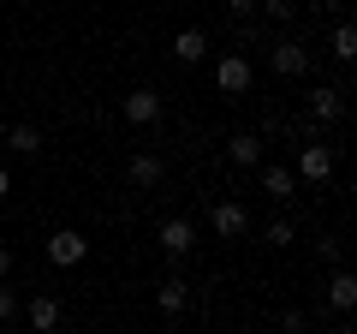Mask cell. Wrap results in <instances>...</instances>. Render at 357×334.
<instances>
[{"instance_id":"obj_1","label":"cell","mask_w":357,"mask_h":334,"mask_svg":"<svg viewBox=\"0 0 357 334\" xmlns=\"http://www.w3.org/2000/svg\"><path fill=\"white\" fill-rule=\"evenodd\" d=\"M268 66H274V78H310L316 54H310V42H298V36H280L274 48H268Z\"/></svg>"},{"instance_id":"obj_2","label":"cell","mask_w":357,"mask_h":334,"mask_svg":"<svg viewBox=\"0 0 357 334\" xmlns=\"http://www.w3.org/2000/svg\"><path fill=\"white\" fill-rule=\"evenodd\" d=\"M333 161H340V155H333V143H304V150H298V180H310V185H321V180H333Z\"/></svg>"},{"instance_id":"obj_3","label":"cell","mask_w":357,"mask_h":334,"mask_svg":"<svg viewBox=\"0 0 357 334\" xmlns=\"http://www.w3.org/2000/svg\"><path fill=\"white\" fill-rule=\"evenodd\" d=\"M250 60H244V54H220L215 60V84H220V96H244L250 90Z\"/></svg>"},{"instance_id":"obj_4","label":"cell","mask_w":357,"mask_h":334,"mask_svg":"<svg viewBox=\"0 0 357 334\" xmlns=\"http://www.w3.org/2000/svg\"><path fill=\"white\" fill-rule=\"evenodd\" d=\"M208 227H215L220 239H238V233L250 227V215H244V203H238V197H220V203L208 209Z\"/></svg>"},{"instance_id":"obj_5","label":"cell","mask_w":357,"mask_h":334,"mask_svg":"<svg viewBox=\"0 0 357 334\" xmlns=\"http://www.w3.org/2000/svg\"><path fill=\"white\" fill-rule=\"evenodd\" d=\"M84 251H89V239L77 227H60L48 239V263H60V269H72V263H84Z\"/></svg>"},{"instance_id":"obj_6","label":"cell","mask_w":357,"mask_h":334,"mask_svg":"<svg viewBox=\"0 0 357 334\" xmlns=\"http://www.w3.org/2000/svg\"><path fill=\"white\" fill-rule=\"evenodd\" d=\"M310 119H316V126H340V119H345V96L340 90H333V84H321V90H310Z\"/></svg>"},{"instance_id":"obj_7","label":"cell","mask_w":357,"mask_h":334,"mask_svg":"<svg viewBox=\"0 0 357 334\" xmlns=\"http://www.w3.org/2000/svg\"><path fill=\"white\" fill-rule=\"evenodd\" d=\"M119 114H126L131 126H155V119H161V96L155 90H131L126 102H119Z\"/></svg>"},{"instance_id":"obj_8","label":"cell","mask_w":357,"mask_h":334,"mask_svg":"<svg viewBox=\"0 0 357 334\" xmlns=\"http://www.w3.org/2000/svg\"><path fill=\"white\" fill-rule=\"evenodd\" d=\"M161 173H167L161 155H131V161H126V180L137 185V191H155V185H161Z\"/></svg>"},{"instance_id":"obj_9","label":"cell","mask_w":357,"mask_h":334,"mask_svg":"<svg viewBox=\"0 0 357 334\" xmlns=\"http://www.w3.org/2000/svg\"><path fill=\"white\" fill-rule=\"evenodd\" d=\"M328 305L333 310H351L357 305V275L345 269V263H333V275H328Z\"/></svg>"},{"instance_id":"obj_10","label":"cell","mask_w":357,"mask_h":334,"mask_svg":"<svg viewBox=\"0 0 357 334\" xmlns=\"http://www.w3.org/2000/svg\"><path fill=\"white\" fill-rule=\"evenodd\" d=\"M262 191L274 197V203H286V197H298V173H292V167H280V161H268L262 167Z\"/></svg>"},{"instance_id":"obj_11","label":"cell","mask_w":357,"mask_h":334,"mask_svg":"<svg viewBox=\"0 0 357 334\" xmlns=\"http://www.w3.org/2000/svg\"><path fill=\"white\" fill-rule=\"evenodd\" d=\"M191 245H197V227H191V221H161V251H167V257H185V251H191Z\"/></svg>"},{"instance_id":"obj_12","label":"cell","mask_w":357,"mask_h":334,"mask_svg":"<svg viewBox=\"0 0 357 334\" xmlns=\"http://www.w3.org/2000/svg\"><path fill=\"white\" fill-rule=\"evenodd\" d=\"M328 54L340 66H351L357 60V30H351V18H340V24H333V36H328Z\"/></svg>"},{"instance_id":"obj_13","label":"cell","mask_w":357,"mask_h":334,"mask_svg":"<svg viewBox=\"0 0 357 334\" xmlns=\"http://www.w3.org/2000/svg\"><path fill=\"white\" fill-rule=\"evenodd\" d=\"M173 54H178L185 66L208 60V36H203V30H178V36H173Z\"/></svg>"},{"instance_id":"obj_14","label":"cell","mask_w":357,"mask_h":334,"mask_svg":"<svg viewBox=\"0 0 357 334\" xmlns=\"http://www.w3.org/2000/svg\"><path fill=\"white\" fill-rule=\"evenodd\" d=\"M24 317H30V328H54V322H60V298L54 293H36L24 305Z\"/></svg>"},{"instance_id":"obj_15","label":"cell","mask_w":357,"mask_h":334,"mask_svg":"<svg viewBox=\"0 0 357 334\" xmlns=\"http://www.w3.org/2000/svg\"><path fill=\"white\" fill-rule=\"evenodd\" d=\"M232 161L238 167H262V138H256V131H238V138H232Z\"/></svg>"},{"instance_id":"obj_16","label":"cell","mask_w":357,"mask_h":334,"mask_svg":"<svg viewBox=\"0 0 357 334\" xmlns=\"http://www.w3.org/2000/svg\"><path fill=\"white\" fill-rule=\"evenodd\" d=\"M185 298H191V293H185V281L173 275V281L155 293V310H161V317H178V310H185Z\"/></svg>"},{"instance_id":"obj_17","label":"cell","mask_w":357,"mask_h":334,"mask_svg":"<svg viewBox=\"0 0 357 334\" xmlns=\"http://www.w3.org/2000/svg\"><path fill=\"white\" fill-rule=\"evenodd\" d=\"M6 150L36 155V150H42V131H36V126H13V131H6Z\"/></svg>"},{"instance_id":"obj_18","label":"cell","mask_w":357,"mask_h":334,"mask_svg":"<svg viewBox=\"0 0 357 334\" xmlns=\"http://www.w3.org/2000/svg\"><path fill=\"white\" fill-rule=\"evenodd\" d=\"M256 6L268 13V24H292V18H298V6H292V0H256Z\"/></svg>"},{"instance_id":"obj_19","label":"cell","mask_w":357,"mask_h":334,"mask_svg":"<svg viewBox=\"0 0 357 334\" xmlns=\"http://www.w3.org/2000/svg\"><path fill=\"white\" fill-rule=\"evenodd\" d=\"M292 239H298V227H292L286 215H280V221H268V245H274V251H280V245H292Z\"/></svg>"},{"instance_id":"obj_20","label":"cell","mask_w":357,"mask_h":334,"mask_svg":"<svg viewBox=\"0 0 357 334\" xmlns=\"http://www.w3.org/2000/svg\"><path fill=\"white\" fill-rule=\"evenodd\" d=\"M316 257H321V263H345V245L328 233V239H316Z\"/></svg>"},{"instance_id":"obj_21","label":"cell","mask_w":357,"mask_h":334,"mask_svg":"<svg viewBox=\"0 0 357 334\" xmlns=\"http://www.w3.org/2000/svg\"><path fill=\"white\" fill-rule=\"evenodd\" d=\"M13 317H18V293L0 281V322H13Z\"/></svg>"},{"instance_id":"obj_22","label":"cell","mask_w":357,"mask_h":334,"mask_svg":"<svg viewBox=\"0 0 357 334\" xmlns=\"http://www.w3.org/2000/svg\"><path fill=\"white\" fill-rule=\"evenodd\" d=\"M227 13H232V18H250V13H256V0H227Z\"/></svg>"},{"instance_id":"obj_23","label":"cell","mask_w":357,"mask_h":334,"mask_svg":"<svg viewBox=\"0 0 357 334\" xmlns=\"http://www.w3.org/2000/svg\"><path fill=\"white\" fill-rule=\"evenodd\" d=\"M6 275H13V251H6V245H0V281H6Z\"/></svg>"},{"instance_id":"obj_24","label":"cell","mask_w":357,"mask_h":334,"mask_svg":"<svg viewBox=\"0 0 357 334\" xmlns=\"http://www.w3.org/2000/svg\"><path fill=\"white\" fill-rule=\"evenodd\" d=\"M6 191H13V173H6V167H0V197H6Z\"/></svg>"},{"instance_id":"obj_25","label":"cell","mask_w":357,"mask_h":334,"mask_svg":"<svg viewBox=\"0 0 357 334\" xmlns=\"http://www.w3.org/2000/svg\"><path fill=\"white\" fill-rule=\"evenodd\" d=\"M316 6H321V0H316Z\"/></svg>"}]
</instances>
